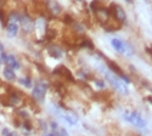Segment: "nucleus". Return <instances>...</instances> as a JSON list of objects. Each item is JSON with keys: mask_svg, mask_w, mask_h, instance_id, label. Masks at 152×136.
<instances>
[{"mask_svg": "<svg viewBox=\"0 0 152 136\" xmlns=\"http://www.w3.org/2000/svg\"><path fill=\"white\" fill-rule=\"evenodd\" d=\"M105 78L108 81V84L111 85V88H113L119 94H122V95H128L129 94V89H128V86H126V84L121 78H118L115 73H112L111 71H106L105 72Z\"/></svg>", "mask_w": 152, "mask_h": 136, "instance_id": "f257e3e1", "label": "nucleus"}, {"mask_svg": "<svg viewBox=\"0 0 152 136\" xmlns=\"http://www.w3.org/2000/svg\"><path fill=\"white\" fill-rule=\"evenodd\" d=\"M123 118H124V120H126L128 123H130V124H133L134 127L140 128V129H144V128H146V125H147L146 120L142 118V116L137 111L125 112V113L123 114Z\"/></svg>", "mask_w": 152, "mask_h": 136, "instance_id": "f03ea898", "label": "nucleus"}, {"mask_svg": "<svg viewBox=\"0 0 152 136\" xmlns=\"http://www.w3.org/2000/svg\"><path fill=\"white\" fill-rule=\"evenodd\" d=\"M49 89V85L46 81L44 80H38L34 86H33V90H32V97L37 101H44V97L46 95V91Z\"/></svg>", "mask_w": 152, "mask_h": 136, "instance_id": "7ed1b4c3", "label": "nucleus"}, {"mask_svg": "<svg viewBox=\"0 0 152 136\" xmlns=\"http://www.w3.org/2000/svg\"><path fill=\"white\" fill-rule=\"evenodd\" d=\"M110 11H111V14L113 15V17H115L117 21H119L121 23L126 20V14H125V11L123 10V7L121 5L112 4L111 7H110Z\"/></svg>", "mask_w": 152, "mask_h": 136, "instance_id": "20e7f679", "label": "nucleus"}, {"mask_svg": "<svg viewBox=\"0 0 152 136\" xmlns=\"http://www.w3.org/2000/svg\"><path fill=\"white\" fill-rule=\"evenodd\" d=\"M46 10L53 16H58V15H61V12H62L61 5L57 1H55V0H48L46 1Z\"/></svg>", "mask_w": 152, "mask_h": 136, "instance_id": "39448f33", "label": "nucleus"}, {"mask_svg": "<svg viewBox=\"0 0 152 136\" xmlns=\"http://www.w3.org/2000/svg\"><path fill=\"white\" fill-rule=\"evenodd\" d=\"M54 73L57 74L58 77L65 78V79H67V80H69V81H73V80H74L73 74H72L71 71H69L67 67H65V66H58V67H56V69L54 71Z\"/></svg>", "mask_w": 152, "mask_h": 136, "instance_id": "423d86ee", "label": "nucleus"}, {"mask_svg": "<svg viewBox=\"0 0 152 136\" xmlns=\"http://www.w3.org/2000/svg\"><path fill=\"white\" fill-rule=\"evenodd\" d=\"M20 23H21V26L22 28L24 29V32H32L34 29V22L31 17L28 16H21L20 18Z\"/></svg>", "mask_w": 152, "mask_h": 136, "instance_id": "0eeeda50", "label": "nucleus"}, {"mask_svg": "<svg viewBox=\"0 0 152 136\" xmlns=\"http://www.w3.org/2000/svg\"><path fill=\"white\" fill-rule=\"evenodd\" d=\"M111 45L113 46V49H115L117 52L124 55V52H125V41H123L122 39H118V38H113L111 40Z\"/></svg>", "mask_w": 152, "mask_h": 136, "instance_id": "6e6552de", "label": "nucleus"}, {"mask_svg": "<svg viewBox=\"0 0 152 136\" xmlns=\"http://www.w3.org/2000/svg\"><path fill=\"white\" fill-rule=\"evenodd\" d=\"M48 52H49V55L51 56L53 58H56V60H58V58H61V57L63 56L62 49L58 47V46H55V45L49 46V47H48Z\"/></svg>", "mask_w": 152, "mask_h": 136, "instance_id": "1a4fd4ad", "label": "nucleus"}, {"mask_svg": "<svg viewBox=\"0 0 152 136\" xmlns=\"http://www.w3.org/2000/svg\"><path fill=\"white\" fill-rule=\"evenodd\" d=\"M62 118L65 119L69 125H75V124L78 123V117H77V114L73 113V112H69V111H68V112L63 113V114H62Z\"/></svg>", "mask_w": 152, "mask_h": 136, "instance_id": "9d476101", "label": "nucleus"}, {"mask_svg": "<svg viewBox=\"0 0 152 136\" xmlns=\"http://www.w3.org/2000/svg\"><path fill=\"white\" fill-rule=\"evenodd\" d=\"M6 63H7V67H10L11 69H20V62L16 58V56L14 55H7L6 57Z\"/></svg>", "mask_w": 152, "mask_h": 136, "instance_id": "9b49d317", "label": "nucleus"}, {"mask_svg": "<svg viewBox=\"0 0 152 136\" xmlns=\"http://www.w3.org/2000/svg\"><path fill=\"white\" fill-rule=\"evenodd\" d=\"M6 33L9 36H15L18 33V24L16 22H9L6 27Z\"/></svg>", "mask_w": 152, "mask_h": 136, "instance_id": "f8f14e48", "label": "nucleus"}, {"mask_svg": "<svg viewBox=\"0 0 152 136\" xmlns=\"http://www.w3.org/2000/svg\"><path fill=\"white\" fill-rule=\"evenodd\" d=\"M4 77H5L7 80H10V81L15 80V79H16L15 71H14V69H11L10 67H6V68L4 69Z\"/></svg>", "mask_w": 152, "mask_h": 136, "instance_id": "ddd939ff", "label": "nucleus"}, {"mask_svg": "<svg viewBox=\"0 0 152 136\" xmlns=\"http://www.w3.org/2000/svg\"><path fill=\"white\" fill-rule=\"evenodd\" d=\"M18 83H20L21 85H23L24 88H32V80H31V78H28V77L21 78V79L18 80Z\"/></svg>", "mask_w": 152, "mask_h": 136, "instance_id": "4468645a", "label": "nucleus"}, {"mask_svg": "<svg viewBox=\"0 0 152 136\" xmlns=\"http://www.w3.org/2000/svg\"><path fill=\"white\" fill-rule=\"evenodd\" d=\"M95 84H96V86H97L99 89H104L105 88V83L102 80H100V79H96L95 80Z\"/></svg>", "mask_w": 152, "mask_h": 136, "instance_id": "2eb2a0df", "label": "nucleus"}, {"mask_svg": "<svg viewBox=\"0 0 152 136\" xmlns=\"http://www.w3.org/2000/svg\"><path fill=\"white\" fill-rule=\"evenodd\" d=\"M23 125H24V128H26L27 130H31V129H32V125H31V123H29V121H27V120L23 123Z\"/></svg>", "mask_w": 152, "mask_h": 136, "instance_id": "dca6fc26", "label": "nucleus"}, {"mask_svg": "<svg viewBox=\"0 0 152 136\" xmlns=\"http://www.w3.org/2000/svg\"><path fill=\"white\" fill-rule=\"evenodd\" d=\"M3 134H4V135H6V136H15V134H14V132H10L7 129H4Z\"/></svg>", "mask_w": 152, "mask_h": 136, "instance_id": "f3484780", "label": "nucleus"}, {"mask_svg": "<svg viewBox=\"0 0 152 136\" xmlns=\"http://www.w3.org/2000/svg\"><path fill=\"white\" fill-rule=\"evenodd\" d=\"M146 52L152 57V46H147V47H146Z\"/></svg>", "mask_w": 152, "mask_h": 136, "instance_id": "a211bd4d", "label": "nucleus"}, {"mask_svg": "<svg viewBox=\"0 0 152 136\" xmlns=\"http://www.w3.org/2000/svg\"><path fill=\"white\" fill-rule=\"evenodd\" d=\"M125 1H126V3H130V1H132V0H125Z\"/></svg>", "mask_w": 152, "mask_h": 136, "instance_id": "6ab92c4d", "label": "nucleus"}, {"mask_svg": "<svg viewBox=\"0 0 152 136\" xmlns=\"http://www.w3.org/2000/svg\"><path fill=\"white\" fill-rule=\"evenodd\" d=\"M0 63H1V60H0Z\"/></svg>", "mask_w": 152, "mask_h": 136, "instance_id": "aec40b11", "label": "nucleus"}]
</instances>
